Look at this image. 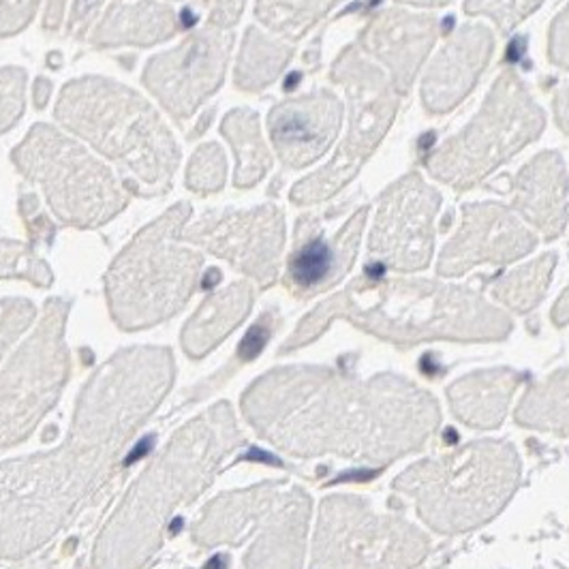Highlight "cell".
<instances>
[{
	"label": "cell",
	"mask_w": 569,
	"mask_h": 569,
	"mask_svg": "<svg viewBox=\"0 0 569 569\" xmlns=\"http://www.w3.org/2000/svg\"><path fill=\"white\" fill-rule=\"evenodd\" d=\"M263 439L296 456L383 467L425 448L441 422L432 395L405 377L356 379L328 369L272 370L242 400Z\"/></svg>",
	"instance_id": "6da1fadb"
},
{
	"label": "cell",
	"mask_w": 569,
	"mask_h": 569,
	"mask_svg": "<svg viewBox=\"0 0 569 569\" xmlns=\"http://www.w3.org/2000/svg\"><path fill=\"white\" fill-rule=\"evenodd\" d=\"M171 370L166 349L122 353L82 395L69 448L0 465V555H27L54 536L99 471L161 402Z\"/></svg>",
	"instance_id": "7a4b0ae2"
},
{
	"label": "cell",
	"mask_w": 569,
	"mask_h": 569,
	"mask_svg": "<svg viewBox=\"0 0 569 569\" xmlns=\"http://www.w3.org/2000/svg\"><path fill=\"white\" fill-rule=\"evenodd\" d=\"M335 319L383 341L411 347L427 341H501L512 319L467 287L427 279L360 277L309 315L283 351L317 339Z\"/></svg>",
	"instance_id": "3957f363"
},
{
	"label": "cell",
	"mask_w": 569,
	"mask_h": 569,
	"mask_svg": "<svg viewBox=\"0 0 569 569\" xmlns=\"http://www.w3.org/2000/svg\"><path fill=\"white\" fill-rule=\"evenodd\" d=\"M228 405L182 428L116 512L97 548L101 569L140 568L157 550L168 516L206 488L226 456L240 443Z\"/></svg>",
	"instance_id": "277c9868"
},
{
	"label": "cell",
	"mask_w": 569,
	"mask_h": 569,
	"mask_svg": "<svg viewBox=\"0 0 569 569\" xmlns=\"http://www.w3.org/2000/svg\"><path fill=\"white\" fill-rule=\"evenodd\" d=\"M57 120L112 161L122 182L140 198L171 189L180 148L159 112L129 86L108 78H80L62 88Z\"/></svg>",
	"instance_id": "5b68a950"
},
{
	"label": "cell",
	"mask_w": 569,
	"mask_h": 569,
	"mask_svg": "<svg viewBox=\"0 0 569 569\" xmlns=\"http://www.w3.org/2000/svg\"><path fill=\"white\" fill-rule=\"evenodd\" d=\"M520 482V456L506 441H473L411 465L392 490L441 536L473 531L492 520Z\"/></svg>",
	"instance_id": "8992f818"
},
{
	"label": "cell",
	"mask_w": 569,
	"mask_h": 569,
	"mask_svg": "<svg viewBox=\"0 0 569 569\" xmlns=\"http://www.w3.org/2000/svg\"><path fill=\"white\" fill-rule=\"evenodd\" d=\"M191 212L189 203H176L116 257L106 283L116 323L124 330L161 323L193 296L203 257L182 238Z\"/></svg>",
	"instance_id": "52a82bcc"
},
{
	"label": "cell",
	"mask_w": 569,
	"mask_h": 569,
	"mask_svg": "<svg viewBox=\"0 0 569 569\" xmlns=\"http://www.w3.org/2000/svg\"><path fill=\"white\" fill-rule=\"evenodd\" d=\"M11 161L67 226L101 228L129 203L114 171L52 124H34L13 148Z\"/></svg>",
	"instance_id": "ba28073f"
},
{
	"label": "cell",
	"mask_w": 569,
	"mask_h": 569,
	"mask_svg": "<svg viewBox=\"0 0 569 569\" xmlns=\"http://www.w3.org/2000/svg\"><path fill=\"white\" fill-rule=\"evenodd\" d=\"M543 127L546 114L529 88L512 69H506L473 120L432 152L428 171L458 191L471 189L536 142Z\"/></svg>",
	"instance_id": "9c48e42d"
},
{
	"label": "cell",
	"mask_w": 569,
	"mask_h": 569,
	"mask_svg": "<svg viewBox=\"0 0 569 569\" xmlns=\"http://www.w3.org/2000/svg\"><path fill=\"white\" fill-rule=\"evenodd\" d=\"M311 501L296 486L263 485L217 499L196 536L201 543L256 538L249 569H302Z\"/></svg>",
	"instance_id": "30bf717a"
},
{
	"label": "cell",
	"mask_w": 569,
	"mask_h": 569,
	"mask_svg": "<svg viewBox=\"0 0 569 569\" xmlns=\"http://www.w3.org/2000/svg\"><path fill=\"white\" fill-rule=\"evenodd\" d=\"M330 78L349 99V131L332 161L293 187L289 198L300 206L330 200L347 187L386 138L399 110V92L390 78L358 43L342 50Z\"/></svg>",
	"instance_id": "8fae6325"
},
{
	"label": "cell",
	"mask_w": 569,
	"mask_h": 569,
	"mask_svg": "<svg viewBox=\"0 0 569 569\" xmlns=\"http://www.w3.org/2000/svg\"><path fill=\"white\" fill-rule=\"evenodd\" d=\"M427 533L400 516L379 513L367 499H323L311 569H416L428 557Z\"/></svg>",
	"instance_id": "7c38bea8"
},
{
	"label": "cell",
	"mask_w": 569,
	"mask_h": 569,
	"mask_svg": "<svg viewBox=\"0 0 569 569\" xmlns=\"http://www.w3.org/2000/svg\"><path fill=\"white\" fill-rule=\"evenodd\" d=\"M64 319L67 305L50 302L37 332L0 372V446L24 439L54 405L69 375Z\"/></svg>",
	"instance_id": "4fadbf2b"
},
{
	"label": "cell",
	"mask_w": 569,
	"mask_h": 569,
	"mask_svg": "<svg viewBox=\"0 0 569 569\" xmlns=\"http://www.w3.org/2000/svg\"><path fill=\"white\" fill-rule=\"evenodd\" d=\"M231 46L229 30L203 24L170 52L146 62L143 86L178 122L189 120L223 84Z\"/></svg>",
	"instance_id": "5bb4252c"
},
{
	"label": "cell",
	"mask_w": 569,
	"mask_h": 569,
	"mask_svg": "<svg viewBox=\"0 0 569 569\" xmlns=\"http://www.w3.org/2000/svg\"><path fill=\"white\" fill-rule=\"evenodd\" d=\"M182 238L268 287L279 277L284 247L283 210L274 203L251 210H210L200 221L182 229Z\"/></svg>",
	"instance_id": "9a60e30c"
},
{
	"label": "cell",
	"mask_w": 569,
	"mask_h": 569,
	"mask_svg": "<svg viewBox=\"0 0 569 569\" xmlns=\"http://www.w3.org/2000/svg\"><path fill=\"white\" fill-rule=\"evenodd\" d=\"M439 206V191L418 171L402 176L379 200L369 238L370 257L400 272L425 270L432 257Z\"/></svg>",
	"instance_id": "2e32d148"
},
{
	"label": "cell",
	"mask_w": 569,
	"mask_h": 569,
	"mask_svg": "<svg viewBox=\"0 0 569 569\" xmlns=\"http://www.w3.org/2000/svg\"><path fill=\"white\" fill-rule=\"evenodd\" d=\"M538 247V238L527 228L520 214L503 203H467L462 223L446 244L437 270L441 277H460L476 266H503L529 256Z\"/></svg>",
	"instance_id": "e0dca14e"
},
{
	"label": "cell",
	"mask_w": 569,
	"mask_h": 569,
	"mask_svg": "<svg viewBox=\"0 0 569 569\" xmlns=\"http://www.w3.org/2000/svg\"><path fill=\"white\" fill-rule=\"evenodd\" d=\"M369 208H360L332 238L326 236L317 217H302L296 228L293 251L287 261L284 284L298 298H311L341 283L351 270Z\"/></svg>",
	"instance_id": "ac0fdd59"
},
{
	"label": "cell",
	"mask_w": 569,
	"mask_h": 569,
	"mask_svg": "<svg viewBox=\"0 0 569 569\" xmlns=\"http://www.w3.org/2000/svg\"><path fill=\"white\" fill-rule=\"evenodd\" d=\"M342 114L339 97L328 88L277 103L268 131L284 168L302 170L321 159L341 131Z\"/></svg>",
	"instance_id": "d6986e66"
},
{
	"label": "cell",
	"mask_w": 569,
	"mask_h": 569,
	"mask_svg": "<svg viewBox=\"0 0 569 569\" xmlns=\"http://www.w3.org/2000/svg\"><path fill=\"white\" fill-rule=\"evenodd\" d=\"M439 34L435 16L388 9L372 16L360 34V48L367 57L377 58L390 73V82L399 94H407L420 67L425 64Z\"/></svg>",
	"instance_id": "ffe728a7"
},
{
	"label": "cell",
	"mask_w": 569,
	"mask_h": 569,
	"mask_svg": "<svg viewBox=\"0 0 569 569\" xmlns=\"http://www.w3.org/2000/svg\"><path fill=\"white\" fill-rule=\"evenodd\" d=\"M495 52V34L485 24H465L432 58L422 80V103L430 114H446L476 88Z\"/></svg>",
	"instance_id": "44dd1931"
},
{
	"label": "cell",
	"mask_w": 569,
	"mask_h": 569,
	"mask_svg": "<svg viewBox=\"0 0 569 569\" xmlns=\"http://www.w3.org/2000/svg\"><path fill=\"white\" fill-rule=\"evenodd\" d=\"M513 210L538 229L546 240H555L568 226L569 176L559 152L543 150L512 180Z\"/></svg>",
	"instance_id": "7402d4cb"
},
{
	"label": "cell",
	"mask_w": 569,
	"mask_h": 569,
	"mask_svg": "<svg viewBox=\"0 0 569 569\" xmlns=\"http://www.w3.org/2000/svg\"><path fill=\"white\" fill-rule=\"evenodd\" d=\"M180 29L178 16L170 4L159 0L114 2L90 34V43L99 48L116 46H157L168 41Z\"/></svg>",
	"instance_id": "603a6c76"
},
{
	"label": "cell",
	"mask_w": 569,
	"mask_h": 569,
	"mask_svg": "<svg viewBox=\"0 0 569 569\" xmlns=\"http://www.w3.org/2000/svg\"><path fill=\"white\" fill-rule=\"evenodd\" d=\"M522 375L512 369L480 370L448 388L456 418L473 428H497L508 413Z\"/></svg>",
	"instance_id": "cb8c5ba5"
},
{
	"label": "cell",
	"mask_w": 569,
	"mask_h": 569,
	"mask_svg": "<svg viewBox=\"0 0 569 569\" xmlns=\"http://www.w3.org/2000/svg\"><path fill=\"white\" fill-rule=\"evenodd\" d=\"M251 305L253 287L247 281L229 284L228 289L212 293L184 326V349L193 358L208 353L217 342L231 335L236 326L242 323V319L251 311Z\"/></svg>",
	"instance_id": "d4e9b609"
},
{
	"label": "cell",
	"mask_w": 569,
	"mask_h": 569,
	"mask_svg": "<svg viewBox=\"0 0 569 569\" xmlns=\"http://www.w3.org/2000/svg\"><path fill=\"white\" fill-rule=\"evenodd\" d=\"M221 133L236 154L233 184L238 189L256 187L272 168V154L263 142L259 116L247 108L231 110L221 122Z\"/></svg>",
	"instance_id": "484cf974"
},
{
	"label": "cell",
	"mask_w": 569,
	"mask_h": 569,
	"mask_svg": "<svg viewBox=\"0 0 569 569\" xmlns=\"http://www.w3.org/2000/svg\"><path fill=\"white\" fill-rule=\"evenodd\" d=\"M291 57L293 50L283 39L251 27L242 39L236 62V86L244 92H259L274 84Z\"/></svg>",
	"instance_id": "4316f807"
},
{
	"label": "cell",
	"mask_w": 569,
	"mask_h": 569,
	"mask_svg": "<svg viewBox=\"0 0 569 569\" xmlns=\"http://www.w3.org/2000/svg\"><path fill=\"white\" fill-rule=\"evenodd\" d=\"M520 427L569 435V369L536 383L516 409Z\"/></svg>",
	"instance_id": "83f0119b"
},
{
	"label": "cell",
	"mask_w": 569,
	"mask_h": 569,
	"mask_svg": "<svg viewBox=\"0 0 569 569\" xmlns=\"http://www.w3.org/2000/svg\"><path fill=\"white\" fill-rule=\"evenodd\" d=\"M557 266L555 253H543L506 274L492 287V296L516 313H529L541 302Z\"/></svg>",
	"instance_id": "f1b7e54d"
},
{
	"label": "cell",
	"mask_w": 569,
	"mask_h": 569,
	"mask_svg": "<svg viewBox=\"0 0 569 569\" xmlns=\"http://www.w3.org/2000/svg\"><path fill=\"white\" fill-rule=\"evenodd\" d=\"M339 0H257L256 18L283 39H300L337 4Z\"/></svg>",
	"instance_id": "f546056e"
},
{
	"label": "cell",
	"mask_w": 569,
	"mask_h": 569,
	"mask_svg": "<svg viewBox=\"0 0 569 569\" xmlns=\"http://www.w3.org/2000/svg\"><path fill=\"white\" fill-rule=\"evenodd\" d=\"M228 178V159L219 143H203L189 161L187 187L198 196H210L223 189Z\"/></svg>",
	"instance_id": "4dcf8cb0"
},
{
	"label": "cell",
	"mask_w": 569,
	"mask_h": 569,
	"mask_svg": "<svg viewBox=\"0 0 569 569\" xmlns=\"http://www.w3.org/2000/svg\"><path fill=\"white\" fill-rule=\"evenodd\" d=\"M543 0H467L465 11L469 16H488L503 32L525 22Z\"/></svg>",
	"instance_id": "1f68e13d"
},
{
	"label": "cell",
	"mask_w": 569,
	"mask_h": 569,
	"mask_svg": "<svg viewBox=\"0 0 569 569\" xmlns=\"http://www.w3.org/2000/svg\"><path fill=\"white\" fill-rule=\"evenodd\" d=\"M0 277H22L37 284L52 281L48 266L29 247L9 240H0Z\"/></svg>",
	"instance_id": "d6a6232c"
},
{
	"label": "cell",
	"mask_w": 569,
	"mask_h": 569,
	"mask_svg": "<svg viewBox=\"0 0 569 569\" xmlns=\"http://www.w3.org/2000/svg\"><path fill=\"white\" fill-rule=\"evenodd\" d=\"M24 92H27V71L20 67L0 69V136L24 114Z\"/></svg>",
	"instance_id": "836d02e7"
},
{
	"label": "cell",
	"mask_w": 569,
	"mask_h": 569,
	"mask_svg": "<svg viewBox=\"0 0 569 569\" xmlns=\"http://www.w3.org/2000/svg\"><path fill=\"white\" fill-rule=\"evenodd\" d=\"M206 13V24L229 30L238 24L247 0H187Z\"/></svg>",
	"instance_id": "e575fe53"
},
{
	"label": "cell",
	"mask_w": 569,
	"mask_h": 569,
	"mask_svg": "<svg viewBox=\"0 0 569 569\" xmlns=\"http://www.w3.org/2000/svg\"><path fill=\"white\" fill-rule=\"evenodd\" d=\"M39 0H0V37L18 34L29 27Z\"/></svg>",
	"instance_id": "d590c367"
},
{
	"label": "cell",
	"mask_w": 569,
	"mask_h": 569,
	"mask_svg": "<svg viewBox=\"0 0 569 569\" xmlns=\"http://www.w3.org/2000/svg\"><path fill=\"white\" fill-rule=\"evenodd\" d=\"M548 58L561 67L569 69V2L568 7L557 16L550 27V41H548Z\"/></svg>",
	"instance_id": "8d00e7d4"
},
{
	"label": "cell",
	"mask_w": 569,
	"mask_h": 569,
	"mask_svg": "<svg viewBox=\"0 0 569 569\" xmlns=\"http://www.w3.org/2000/svg\"><path fill=\"white\" fill-rule=\"evenodd\" d=\"M103 4H106V0H73V9H71V18L67 22V30L73 37H84L90 27L94 24V20L101 16Z\"/></svg>",
	"instance_id": "74e56055"
},
{
	"label": "cell",
	"mask_w": 569,
	"mask_h": 569,
	"mask_svg": "<svg viewBox=\"0 0 569 569\" xmlns=\"http://www.w3.org/2000/svg\"><path fill=\"white\" fill-rule=\"evenodd\" d=\"M270 332H272V313H266L259 319L256 328L249 332V337L244 339V342H242V349H240L242 358L244 360L256 358L257 353L263 349L266 341H268Z\"/></svg>",
	"instance_id": "f35d334b"
},
{
	"label": "cell",
	"mask_w": 569,
	"mask_h": 569,
	"mask_svg": "<svg viewBox=\"0 0 569 569\" xmlns=\"http://www.w3.org/2000/svg\"><path fill=\"white\" fill-rule=\"evenodd\" d=\"M555 118L561 131L569 133V82L561 86L555 94Z\"/></svg>",
	"instance_id": "ab89813d"
},
{
	"label": "cell",
	"mask_w": 569,
	"mask_h": 569,
	"mask_svg": "<svg viewBox=\"0 0 569 569\" xmlns=\"http://www.w3.org/2000/svg\"><path fill=\"white\" fill-rule=\"evenodd\" d=\"M64 2L67 0H50L48 11H46V22H43L46 29L57 30L60 27L62 16H64Z\"/></svg>",
	"instance_id": "60d3db41"
},
{
	"label": "cell",
	"mask_w": 569,
	"mask_h": 569,
	"mask_svg": "<svg viewBox=\"0 0 569 569\" xmlns=\"http://www.w3.org/2000/svg\"><path fill=\"white\" fill-rule=\"evenodd\" d=\"M552 321H555L559 328H563L566 323H569V287L563 291V296L559 298V302L555 305Z\"/></svg>",
	"instance_id": "b9f144b4"
},
{
	"label": "cell",
	"mask_w": 569,
	"mask_h": 569,
	"mask_svg": "<svg viewBox=\"0 0 569 569\" xmlns=\"http://www.w3.org/2000/svg\"><path fill=\"white\" fill-rule=\"evenodd\" d=\"M50 92H52V84H50V82L37 80V84H34V103H37V108H43V106H46Z\"/></svg>",
	"instance_id": "7bdbcfd3"
},
{
	"label": "cell",
	"mask_w": 569,
	"mask_h": 569,
	"mask_svg": "<svg viewBox=\"0 0 569 569\" xmlns=\"http://www.w3.org/2000/svg\"><path fill=\"white\" fill-rule=\"evenodd\" d=\"M399 2L413 4V7H443V4H448L452 0H399Z\"/></svg>",
	"instance_id": "ee69618b"
}]
</instances>
